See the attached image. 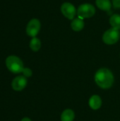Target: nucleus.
<instances>
[{"mask_svg":"<svg viewBox=\"0 0 120 121\" xmlns=\"http://www.w3.org/2000/svg\"><path fill=\"white\" fill-rule=\"evenodd\" d=\"M95 81L102 89L110 88L114 82V76L112 72L106 68L99 69L95 75Z\"/></svg>","mask_w":120,"mask_h":121,"instance_id":"1","label":"nucleus"},{"mask_svg":"<svg viewBox=\"0 0 120 121\" xmlns=\"http://www.w3.org/2000/svg\"><path fill=\"white\" fill-rule=\"evenodd\" d=\"M6 65L8 69L14 74L21 73L24 69L22 60L15 55H10L6 59Z\"/></svg>","mask_w":120,"mask_h":121,"instance_id":"2","label":"nucleus"},{"mask_svg":"<svg viewBox=\"0 0 120 121\" xmlns=\"http://www.w3.org/2000/svg\"><path fill=\"white\" fill-rule=\"evenodd\" d=\"M95 13V8L91 4H83L77 10V14L79 18L82 19L88 18L94 16Z\"/></svg>","mask_w":120,"mask_h":121,"instance_id":"3","label":"nucleus"},{"mask_svg":"<svg viewBox=\"0 0 120 121\" xmlns=\"http://www.w3.org/2000/svg\"><path fill=\"white\" fill-rule=\"evenodd\" d=\"M120 35L119 30L112 28L105 32L103 36V40L104 43L108 45H113L119 40Z\"/></svg>","mask_w":120,"mask_h":121,"instance_id":"4","label":"nucleus"},{"mask_svg":"<svg viewBox=\"0 0 120 121\" xmlns=\"http://www.w3.org/2000/svg\"><path fill=\"white\" fill-rule=\"evenodd\" d=\"M40 21L37 18H33L27 24L26 33L28 36L34 38L38 34L39 31L40 30Z\"/></svg>","mask_w":120,"mask_h":121,"instance_id":"5","label":"nucleus"},{"mask_svg":"<svg viewBox=\"0 0 120 121\" xmlns=\"http://www.w3.org/2000/svg\"><path fill=\"white\" fill-rule=\"evenodd\" d=\"M61 11L62 14L67 18L68 19L73 20L76 13V10L75 6L69 2L64 3L61 6Z\"/></svg>","mask_w":120,"mask_h":121,"instance_id":"6","label":"nucleus"},{"mask_svg":"<svg viewBox=\"0 0 120 121\" xmlns=\"http://www.w3.org/2000/svg\"><path fill=\"white\" fill-rule=\"evenodd\" d=\"M27 85V79L24 76H18L15 77L12 81V88L15 91H21Z\"/></svg>","mask_w":120,"mask_h":121,"instance_id":"7","label":"nucleus"},{"mask_svg":"<svg viewBox=\"0 0 120 121\" xmlns=\"http://www.w3.org/2000/svg\"><path fill=\"white\" fill-rule=\"evenodd\" d=\"M102 105V100L98 95H94L91 97L89 100V106L93 110H98Z\"/></svg>","mask_w":120,"mask_h":121,"instance_id":"8","label":"nucleus"},{"mask_svg":"<svg viewBox=\"0 0 120 121\" xmlns=\"http://www.w3.org/2000/svg\"><path fill=\"white\" fill-rule=\"evenodd\" d=\"M84 21L83 19L81 18H76L73 19L71 23V28L74 30V31H80L83 28H84Z\"/></svg>","mask_w":120,"mask_h":121,"instance_id":"9","label":"nucleus"},{"mask_svg":"<svg viewBox=\"0 0 120 121\" xmlns=\"http://www.w3.org/2000/svg\"><path fill=\"white\" fill-rule=\"evenodd\" d=\"M95 3L97 6L103 11H108L112 7V4L110 0H96Z\"/></svg>","mask_w":120,"mask_h":121,"instance_id":"10","label":"nucleus"},{"mask_svg":"<svg viewBox=\"0 0 120 121\" xmlns=\"http://www.w3.org/2000/svg\"><path fill=\"white\" fill-rule=\"evenodd\" d=\"M75 118L74 112L71 109H66L62 113L61 120L62 121H73Z\"/></svg>","mask_w":120,"mask_h":121,"instance_id":"11","label":"nucleus"},{"mask_svg":"<svg viewBox=\"0 0 120 121\" xmlns=\"http://www.w3.org/2000/svg\"><path fill=\"white\" fill-rule=\"evenodd\" d=\"M110 23L112 28L116 30H120V15L113 14L110 18Z\"/></svg>","mask_w":120,"mask_h":121,"instance_id":"12","label":"nucleus"},{"mask_svg":"<svg viewBox=\"0 0 120 121\" xmlns=\"http://www.w3.org/2000/svg\"><path fill=\"white\" fill-rule=\"evenodd\" d=\"M30 48L34 52L38 51L41 48V42L40 39L36 37L33 38L30 42Z\"/></svg>","mask_w":120,"mask_h":121,"instance_id":"13","label":"nucleus"},{"mask_svg":"<svg viewBox=\"0 0 120 121\" xmlns=\"http://www.w3.org/2000/svg\"><path fill=\"white\" fill-rule=\"evenodd\" d=\"M22 73H23V76H24L25 77H31L32 74H33L32 70H31L30 68H27V67L23 69Z\"/></svg>","mask_w":120,"mask_h":121,"instance_id":"14","label":"nucleus"},{"mask_svg":"<svg viewBox=\"0 0 120 121\" xmlns=\"http://www.w3.org/2000/svg\"><path fill=\"white\" fill-rule=\"evenodd\" d=\"M112 5L115 9H120V0H112Z\"/></svg>","mask_w":120,"mask_h":121,"instance_id":"15","label":"nucleus"},{"mask_svg":"<svg viewBox=\"0 0 120 121\" xmlns=\"http://www.w3.org/2000/svg\"><path fill=\"white\" fill-rule=\"evenodd\" d=\"M31 121V120L29 119L28 118H24L22 119V121Z\"/></svg>","mask_w":120,"mask_h":121,"instance_id":"16","label":"nucleus"}]
</instances>
